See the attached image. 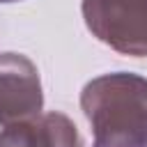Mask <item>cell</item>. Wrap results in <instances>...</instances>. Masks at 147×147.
<instances>
[{"label":"cell","mask_w":147,"mask_h":147,"mask_svg":"<svg viewBox=\"0 0 147 147\" xmlns=\"http://www.w3.org/2000/svg\"><path fill=\"white\" fill-rule=\"evenodd\" d=\"M83 18L113 51L147 57V0H83Z\"/></svg>","instance_id":"cell-2"},{"label":"cell","mask_w":147,"mask_h":147,"mask_svg":"<svg viewBox=\"0 0 147 147\" xmlns=\"http://www.w3.org/2000/svg\"><path fill=\"white\" fill-rule=\"evenodd\" d=\"M0 147H83L76 124L62 113L9 124L0 131Z\"/></svg>","instance_id":"cell-4"},{"label":"cell","mask_w":147,"mask_h":147,"mask_svg":"<svg viewBox=\"0 0 147 147\" xmlns=\"http://www.w3.org/2000/svg\"><path fill=\"white\" fill-rule=\"evenodd\" d=\"M94 147H147V78L129 71L103 74L80 92Z\"/></svg>","instance_id":"cell-1"},{"label":"cell","mask_w":147,"mask_h":147,"mask_svg":"<svg viewBox=\"0 0 147 147\" xmlns=\"http://www.w3.org/2000/svg\"><path fill=\"white\" fill-rule=\"evenodd\" d=\"M44 94L34 62L21 53H0V126L41 115Z\"/></svg>","instance_id":"cell-3"},{"label":"cell","mask_w":147,"mask_h":147,"mask_svg":"<svg viewBox=\"0 0 147 147\" xmlns=\"http://www.w3.org/2000/svg\"><path fill=\"white\" fill-rule=\"evenodd\" d=\"M0 2H16V0H0Z\"/></svg>","instance_id":"cell-5"}]
</instances>
